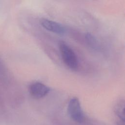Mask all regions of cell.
Returning a JSON list of instances; mask_svg holds the SVG:
<instances>
[{
	"label": "cell",
	"instance_id": "1",
	"mask_svg": "<svg viewBox=\"0 0 125 125\" xmlns=\"http://www.w3.org/2000/svg\"><path fill=\"white\" fill-rule=\"evenodd\" d=\"M59 48L62 58L65 65L71 70H77L78 67V61L72 49L63 42L60 43Z\"/></svg>",
	"mask_w": 125,
	"mask_h": 125
},
{
	"label": "cell",
	"instance_id": "2",
	"mask_svg": "<svg viewBox=\"0 0 125 125\" xmlns=\"http://www.w3.org/2000/svg\"><path fill=\"white\" fill-rule=\"evenodd\" d=\"M67 110L69 116L74 121L79 123H82L83 122L84 114L80 102L77 98L73 97L69 101Z\"/></svg>",
	"mask_w": 125,
	"mask_h": 125
},
{
	"label": "cell",
	"instance_id": "3",
	"mask_svg": "<svg viewBox=\"0 0 125 125\" xmlns=\"http://www.w3.org/2000/svg\"><path fill=\"white\" fill-rule=\"evenodd\" d=\"M50 90L49 87L40 82L32 83L29 88L30 95L35 99H41L45 97L49 93Z\"/></svg>",
	"mask_w": 125,
	"mask_h": 125
},
{
	"label": "cell",
	"instance_id": "4",
	"mask_svg": "<svg viewBox=\"0 0 125 125\" xmlns=\"http://www.w3.org/2000/svg\"><path fill=\"white\" fill-rule=\"evenodd\" d=\"M41 24L46 30L57 34L63 35L66 31L65 28L62 24L48 19H42Z\"/></svg>",
	"mask_w": 125,
	"mask_h": 125
},
{
	"label": "cell",
	"instance_id": "5",
	"mask_svg": "<svg viewBox=\"0 0 125 125\" xmlns=\"http://www.w3.org/2000/svg\"><path fill=\"white\" fill-rule=\"evenodd\" d=\"M85 39L88 45L94 50H98L100 48L99 43L97 39L90 33H86L85 34Z\"/></svg>",
	"mask_w": 125,
	"mask_h": 125
},
{
	"label": "cell",
	"instance_id": "6",
	"mask_svg": "<svg viewBox=\"0 0 125 125\" xmlns=\"http://www.w3.org/2000/svg\"><path fill=\"white\" fill-rule=\"evenodd\" d=\"M115 112L121 120L124 122L125 119V103L124 101H120L116 106Z\"/></svg>",
	"mask_w": 125,
	"mask_h": 125
}]
</instances>
